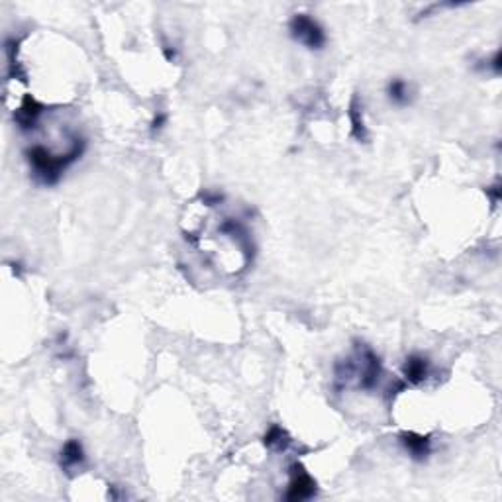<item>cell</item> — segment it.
Returning <instances> with one entry per match:
<instances>
[{
    "label": "cell",
    "instance_id": "cell-7",
    "mask_svg": "<svg viewBox=\"0 0 502 502\" xmlns=\"http://www.w3.org/2000/svg\"><path fill=\"white\" fill-rule=\"evenodd\" d=\"M83 461H85V451H83L81 442H79V440H69V442L63 445V450H61V467H77Z\"/></svg>",
    "mask_w": 502,
    "mask_h": 502
},
{
    "label": "cell",
    "instance_id": "cell-6",
    "mask_svg": "<svg viewBox=\"0 0 502 502\" xmlns=\"http://www.w3.org/2000/svg\"><path fill=\"white\" fill-rule=\"evenodd\" d=\"M402 373L406 377V381L410 384H420L424 383L430 375V361L422 355H410L406 361H404V367H402Z\"/></svg>",
    "mask_w": 502,
    "mask_h": 502
},
{
    "label": "cell",
    "instance_id": "cell-4",
    "mask_svg": "<svg viewBox=\"0 0 502 502\" xmlns=\"http://www.w3.org/2000/svg\"><path fill=\"white\" fill-rule=\"evenodd\" d=\"M43 110H45L43 104L38 103L34 96H26L22 106L16 110L14 120H16V124L22 130H32L38 124V120L43 114Z\"/></svg>",
    "mask_w": 502,
    "mask_h": 502
},
{
    "label": "cell",
    "instance_id": "cell-3",
    "mask_svg": "<svg viewBox=\"0 0 502 502\" xmlns=\"http://www.w3.org/2000/svg\"><path fill=\"white\" fill-rule=\"evenodd\" d=\"M316 493V481L308 475L300 465L292 467V479H290L289 491H287V498L289 501H307L312 498Z\"/></svg>",
    "mask_w": 502,
    "mask_h": 502
},
{
    "label": "cell",
    "instance_id": "cell-8",
    "mask_svg": "<svg viewBox=\"0 0 502 502\" xmlns=\"http://www.w3.org/2000/svg\"><path fill=\"white\" fill-rule=\"evenodd\" d=\"M387 94L394 104H409L410 103V89L406 85V81L402 79H392L389 86H387Z\"/></svg>",
    "mask_w": 502,
    "mask_h": 502
},
{
    "label": "cell",
    "instance_id": "cell-11",
    "mask_svg": "<svg viewBox=\"0 0 502 502\" xmlns=\"http://www.w3.org/2000/svg\"><path fill=\"white\" fill-rule=\"evenodd\" d=\"M165 122H167V116H165V114H157V116L154 118V122H152V132H159Z\"/></svg>",
    "mask_w": 502,
    "mask_h": 502
},
{
    "label": "cell",
    "instance_id": "cell-9",
    "mask_svg": "<svg viewBox=\"0 0 502 502\" xmlns=\"http://www.w3.org/2000/svg\"><path fill=\"white\" fill-rule=\"evenodd\" d=\"M289 443H290L289 434L283 430L281 426H273V428L267 430V434H265V445L271 447V450H279V451L287 450Z\"/></svg>",
    "mask_w": 502,
    "mask_h": 502
},
{
    "label": "cell",
    "instance_id": "cell-2",
    "mask_svg": "<svg viewBox=\"0 0 502 502\" xmlns=\"http://www.w3.org/2000/svg\"><path fill=\"white\" fill-rule=\"evenodd\" d=\"M290 35L308 50H322L326 45V34L322 26L308 14H297L290 20Z\"/></svg>",
    "mask_w": 502,
    "mask_h": 502
},
{
    "label": "cell",
    "instance_id": "cell-5",
    "mask_svg": "<svg viewBox=\"0 0 502 502\" xmlns=\"http://www.w3.org/2000/svg\"><path fill=\"white\" fill-rule=\"evenodd\" d=\"M400 442L414 460H426L432 450V440L428 435H418L414 432H402Z\"/></svg>",
    "mask_w": 502,
    "mask_h": 502
},
{
    "label": "cell",
    "instance_id": "cell-1",
    "mask_svg": "<svg viewBox=\"0 0 502 502\" xmlns=\"http://www.w3.org/2000/svg\"><path fill=\"white\" fill-rule=\"evenodd\" d=\"M83 149H85V142H81V139L63 155H53L50 149H45L42 145H34L28 149V161L42 183L53 185L59 181L61 173L67 169L71 163L77 161Z\"/></svg>",
    "mask_w": 502,
    "mask_h": 502
},
{
    "label": "cell",
    "instance_id": "cell-10",
    "mask_svg": "<svg viewBox=\"0 0 502 502\" xmlns=\"http://www.w3.org/2000/svg\"><path fill=\"white\" fill-rule=\"evenodd\" d=\"M349 116H351V124H353V136L358 137L359 142H365L367 139V128L361 118V108H359V101L353 98L351 108H349Z\"/></svg>",
    "mask_w": 502,
    "mask_h": 502
}]
</instances>
